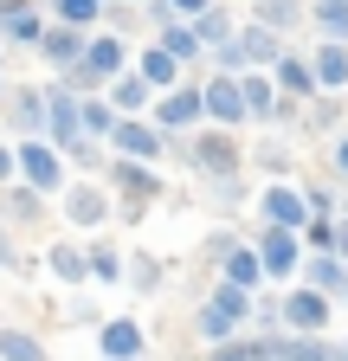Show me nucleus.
<instances>
[{"mask_svg":"<svg viewBox=\"0 0 348 361\" xmlns=\"http://www.w3.org/2000/svg\"><path fill=\"white\" fill-rule=\"evenodd\" d=\"M110 188H104V180H71V188L58 194V213L77 226V233H104V226H110Z\"/></svg>","mask_w":348,"mask_h":361,"instance_id":"nucleus-12","label":"nucleus"},{"mask_svg":"<svg viewBox=\"0 0 348 361\" xmlns=\"http://www.w3.org/2000/svg\"><path fill=\"white\" fill-rule=\"evenodd\" d=\"M303 245H310L316 258H323V252H335V219H310V226H303Z\"/></svg>","mask_w":348,"mask_h":361,"instance_id":"nucleus-41","label":"nucleus"},{"mask_svg":"<svg viewBox=\"0 0 348 361\" xmlns=\"http://www.w3.org/2000/svg\"><path fill=\"white\" fill-rule=\"evenodd\" d=\"M258 258H265V284H290L303 278V258H310V245H303V233H278V226H258Z\"/></svg>","mask_w":348,"mask_h":361,"instance_id":"nucleus-9","label":"nucleus"},{"mask_svg":"<svg viewBox=\"0 0 348 361\" xmlns=\"http://www.w3.org/2000/svg\"><path fill=\"white\" fill-rule=\"evenodd\" d=\"M335 336H284V348H278V361H335Z\"/></svg>","mask_w":348,"mask_h":361,"instance_id":"nucleus-38","label":"nucleus"},{"mask_svg":"<svg viewBox=\"0 0 348 361\" xmlns=\"http://www.w3.org/2000/svg\"><path fill=\"white\" fill-rule=\"evenodd\" d=\"M194 32H200V45H206V59H213V52H226V45L239 39V26H232V13H226V7L200 13V20H194Z\"/></svg>","mask_w":348,"mask_h":361,"instance_id":"nucleus-36","label":"nucleus"},{"mask_svg":"<svg viewBox=\"0 0 348 361\" xmlns=\"http://www.w3.org/2000/svg\"><path fill=\"white\" fill-rule=\"evenodd\" d=\"M84 264H91V284H110V290L129 278V252H123L116 239H104V233L84 239Z\"/></svg>","mask_w":348,"mask_h":361,"instance_id":"nucleus-19","label":"nucleus"},{"mask_svg":"<svg viewBox=\"0 0 348 361\" xmlns=\"http://www.w3.org/2000/svg\"><path fill=\"white\" fill-rule=\"evenodd\" d=\"M77 97H84V90H77V84H65V78H58V84H46V142H52L65 161H71L84 142H91V135H84V110H77Z\"/></svg>","mask_w":348,"mask_h":361,"instance_id":"nucleus-3","label":"nucleus"},{"mask_svg":"<svg viewBox=\"0 0 348 361\" xmlns=\"http://www.w3.org/2000/svg\"><path fill=\"white\" fill-rule=\"evenodd\" d=\"M155 45H161V52H168L174 65H181V71H194V65H206V45H200V32H194L187 20H168V26L155 32Z\"/></svg>","mask_w":348,"mask_h":361,"instance_id":"nucleus-27","label":"nucleus"},{"mask_svg":"<svg viewBox=\"0 0 348 361\" xmlns=\"http://www.w3.org/2000/svg\"><path fill=\"white\" fill-rule=\"evenodd\" d=\"M342 219H348V194H342Z\"/></svg>","mask_w":348,"mask_h":361,"instance_id":"nucleus-53","label":"nucleus"},{"mask_svg":"<svg viewBox=\"0 0 348 361\" xmlns=\"http://www.w3.org/2000/svg\"><path fill=\"white\" fill-rule=\"evenodd\" d=\"M20 7H32V0H0V26H7V20H13Z\"/></svg>","mask_w":348,"mask_h":361,"instance_id":"nucleus-49","label":"nucleus"},{"mask_svg":"<svg viewBox=\"0 0 348 361\" xmlns=\"http://www.w3.org/2000/svg\"><path fill=\"white\" fill-rule=\"evenodd\" d=\"M310 71L323 97H348V45L335 39H310Z\"/></svg>","mask_w":348,"mask_h":361,"instance_id":"nucleus-17","label":"nucleus"},{"mask_svg":"<svg viewBox=\"0 0 348 361\" xmlns=\"http://www.w3.org/2000/svg\"><path fill=\"white\" fill-rule=\"evenodd\" d=\"M206 200L220 207V213H232V207H245V174H226V180H206Z\"/></svg>","mask_w":348,"mask_h":361,"instance_id":"nucleus-40","label":"nucleus"},{"mask_svg":"<svg viewBox=\"0 0 348 361\" xmlns=\"http://www.w3.org/2000/svg\"><path fill=\"white\" fill-rule=\"evenodd\" d=\"M284 336H232L220 348H206V361H278Z\"/></svg>","mask_w":348,"mask_h":361,"instance_id":"nucleus-31","label":"nucleus"},{"mask_svg":"<svg viewBox=\"0 0 348 361\" xmlns=\"http://www.w3.org/2000/svg\"><path fill=\"white\" fill-rule=\"evenodd\" d=\"M104 97H110V110H116V116H155V90L136 78V65H129V71L104 90Z\"/></svg>","mask_w":348,"mask_h":361,"instance_id":"nucleus-29","label":"nucleus"},{"mask_svg":"<svg viewBox=\"0 0 348 361\" xmlns=\"http://www.w3.org/2000/svg\"><path fill=\"white\" fill-rule=\"evenodd\" d=\"M77 110H84V135H91L97 149H110V135H116V123H123V116L110 110V97H104V90H84Z\"/></svg>","mask_w":348,"mask_h":361,"instance_id":"nucleus-32","label":"nucleus"},{"mask_svg":"<svg viewBox=\"0 0 348 361\" xmlns=\"http://www.w3.org/2000/svg\"><path fill=\"white\" fill-rule=\"evenodd\" d=\"M0 361H52V348L39 342L32 329H13V323H0Z\"/></svg>","mask_w":348,"mask_h":361,"instance_id":"nucleus-35","label":"nucleus"},{"mask_svg":"<svg viewBox=\"0 0 348 361\" xmlns=\"http://www.w3.org/2000/svg\"><path fill=\"white\" fill-rule=\"evenodd\" d=\"M104 188L123 200V213H149L161 194H168V180H161V168H142V161H104Z\"/></svg>","mask_w":348,"mask_h":361,"instance_id":"nucleus-4","label":"nucleus"},{"mask_svg":"<svg viewBox=\"0 0 348 361\" xmlns=\"http://www.w3.org/2000/svg\"><path fill=\"white\" fill-rule=\"evenodd\" d=\"M251 316H258V297H251V290L213 278V290H206V297H200V310H194V329H200V342H206V348H220V342L245 336Z\"/></svg>","mask_w":348,"mask_h":361,"instance_id":"nucleus-1","label":"nucleus"},{"mask_svg":"<svg viewBox=\"0 0 348 361\" xmlns=\"http://www.w3.org/2000/svg\"><path fill=\"white\" fill-rule=\"evenodd\" d=\"M258 226H278V233H303L310 226V200H303L297 180H265L258 188Z\"/></svg>","mask_w":348,"mask_h":361,"instance_id":"nucleus-11","label":"nucleus"},{"mask_svg":"<svg viewBox=\"0 0 348 361\" xmlns=\"http://www.w3.org/2000/svg\"><path fill=\"white\" fill-rule=\"evenodd\" d=\"M335 258L348 264V219H335Z\"/></svg>","mask_w":348,"mask_h":361,"instance_id":"nucleus-48","label":"nucleus"},{"mask_svg":"<svg viewBox=\"0 0 348 361\" xmlns=\"http://www.w3.org/2000/svg\"><path fill=\"white\" fill-rule=\"evenodd\" d=\"M0 271H20V245H13V226L0 219Z\"/></svg>","mask_w":348,"mask_h":361,"instance_id":"nucleus-46","label":"nucleus"},{"mask_svg":"<svg viewBox=\"0 0 348 361\" xmlns=\"http://www.w3.org/2000/svg\"><path fill=\"white\" fill-rule=\"evenodd\" d=\"M310 32L348 45V0H310Z\"/></svg>","mask_w":348,"mask_h":361,"instance_id":"nucleus-34","label":"nucleus"},{"mask_svg":"<svg viewBox=\"0 0 348 361\" xmlns=\"http://www.w3.org/2000/svg\"><path fill=\"white\" fill-rule=\"evenodd\" d=\"M290 52V39H278V32H265V26H239V59H245V71H278V59Z\"/></svg>","mask_w":348,"mask_h":361,"instance_id":"nucleus-21","label":"nucleus"},{"mask_svg":"<svg viewBox=\"0 0 348 361\" xmlns=\"http://www.w3.org/2000/svg\"><path fill=\"white\" fill-rule=\"evenodd\" d=\"M110 7H149V0H110Z\"/></svg>","mask_w":348,"mask_h":361,"instance_id":"nucleus-51","label":"nucleus"},{"mask_svg":"<svg viewBox=\"0 0 348 361\" xmlns=\"http://www.w3.org/2000/svg\"><path fill=\"white\" fill-rule=\"evenodd\" d=\"M84 45H91V32H71V26H52L46 39H39V59H46L58 78H77L84 65Z\"/></svg>","mask_w":348,"mask_h":361,"instance_id":"nucleus-18","label":"nucleus"},{"mask_svg":"<svg viewBox=\"0 0 348 361\" xmlns=\"http://www.w3.org/2000/svg\"><path fill=\"white\" fill-rule=\"evenodd\" d=\"M335 361H348V342H342V348H335Z\"/></svg>","mask_w":348,"mask_h":361,"instance_id":"nucleus-52","label":"nucleus"},{"mask_svg":"<svg viewBox=\"0 0 348 361\" xmlns=\"http://www.w3.org/2000/svg\"><path fill=\"white\" fill-rule=\"evenodd\" d=\"M200 97H206V129H245L251 116H245V97H239V78H220V71H206V84H200Z\"/></svg>","mask_w":348,"mask_h":361,"instance_id":"nucleus-15","label":"nucleus"},{"mask_svg":"<svg viewBox=\"0 0 348 361\" xmlns=\"http://www.w3.org/2000/svg\"><path fill=\"white\" fill-rule=\"evenodd\" d=\"M239 97H245V116L251 123H278L284 116V97H278V78L271 71H245L239 78Z\"/></svg>","mask_w":348,"mask_h":361,"instance_id":"nucleus-22","label":"nucleus"},{"mask_svg":"<svg viewBox=\"0 0 348 361\" xmlns=\"http://www.w3.org/2000/svg\"><path fill=\"white\" fill-rule=\"evenodd\" d=\"M168 142H174V135H161L149 116H123V123H116V135H110V155H116V161L161 168V161H168Z\"/></svg>","mask_w":348,"mask_h":361,"instance_id":"nucleus-8","label":"nucleus"},{"mask_svg":"<svg viewBox=\"0 0 348 361\" xmlns=\"http://www.w3.org/2000/svg\"><path fill=\"white\" fill-rule=\"evenodd\" d=\"M136 78H142V84L155 90V97H168V90H181V84H187V71H181V65H174V59L161 52V45H155V39L142 45V52H136Z\"/></svg>","mask_w":348,"mask_h":361,"instance_id":"nucleus-23","label":"nucleus"},{"mask_svg":"<svg viewBox=\"0 0 348 361\" xmlns=\"http://www.w3.org/2000/svg\"><path fill=\"white\" fill-rule=\"evenodd\" d=\"M251 26L290 39L297 26H310V0H251ZM290 45H297V39H290Z\"/></svg>","mask_w":348,"mask_h":361,"instance_id":"nucleus-20","label":"nucleus"},{"mask_svg":"<svg viewBox=\"0 0 348 361\" xmlns=\"http://www.w3.org/2000/svg\"><path fill=\"white\" fill-rule=\"evenodd\" d=\"M303 284H310V290H323L329 303H348V264L335 258V252H310V258H303Z\"/></svg>","mask_w":348,"mask_h":361,"instance_id":"nucleus-26","label":"nucleus"},{"mask_svg":"<svg viewBox=\"0 0 348 361\" xmlns=\"http://www.w3.org/2000/svg\"><path fill=\"white\" fill-rule=\"evenodd\" d=\"M129 65H136V52H129V39H123V32H91L77 78H65V84H77V90H110Z\"/></svg>","mask_w":348,"mask_h":361,"instance_id":"nucleus-2","label":"nucleus"},{"mask_svg":"<svg viewBox=\"0 0 348 361\" xmlns=\"http://www.w3.org/2000/svg\"><path fill=\"white\" fill-rule=\"evenodd\" d=\"M52 32V13H46V0H32V7H20L7 26H0V45H20V52H39V39Z\"/></svg>","mask_w":348,"mask_h":361,"instance_id":"nucleus-24","label":"nucleus"},{"mask_svg":"<svg viewBox=\"0 0 348 361\" xmlns=\"http://www.w3.org/2000/svg\"><path fill=\"white\" fill-rule=\"evenodd\" d=\"M161 7H168L174 20H187V26H194L200 13H213V7H220V0H161Z\"/></svg>","mask_w":348,"mask_h":361,"instance_id":"nucleus-43","label":"nucleus"},{"mask_svg":"<svg viewBox=\"0 0 348 361\" xmlns=\"http://www.w3.org/2000/svg\"><path fill=\"white\" fill-rule=\"evenodd\" d=\"M104 7H110V0H104Z\"/></svg>","mask_w":348,"mask_h":361,"instance_id":"nucleus-55","label":"nucleus"},{"mask_svg":"<svg viewBox=\"0 0 348 361\" xmlns=\"http://www.w3.org/2000/svg\"><path fill=\"white\" fill-rule=\"evenodd\" d=\"M278 323H284V336H329L335 303H329L323 290H310V284H290V290L278 297Z\"/></svg>","mask_w":348,"mask_h":361,"instance_id":"nucleus-7","label":"nucleus"},{"mask_svg":"<svg viewBox=\"0 0 348 361\" xmlns=\"http://www.w3.org/2000/svg\"><path fill=\"white\" fill-rule=\"evenodd\" d=\"M329 168H335V180H348V129L329 142Z\"/></svg>","mask_w":348,"mask_h":361,"instance_id":"nucleus-47","label":"nucleus"},{"mask_svg":"<svg viewBox=\"0 0 348 361\" xmlns=\"http://www.w3.org/2000/svg\"><path fill=\"white\" fill-rule=\"evenodd\" d=\"M187 168L200 180H226V174H245V149L232 129H200V135H187Z\"/></svg>","mask_w":348,"mask_h":361,"instance_id":"nucleus-5","label":"nucleus"},{"mask_svg":"<svg viewBox=\"0 0 348 361\" xmlns=\"http://www.w3.org/2000/svg\"><path fill=\"white\" fill-rule=\"evenodd\" d=\"M271 78H278V97H284V104H297V110L323 97V90H316V71H310V45H290V52L278 59V71H271Z\"/></svg>","mask_w":348,"mask_h":361,"instance_id":"nucleus-16","label":"nucleus"},{"mask_svg":"<svg viewBox=\"0 0 348 361\" xmlns=\"http://www.w3.org/2000/svg\"><path fill=\"white\" fill-rule=\"evenodd\" d=\"M46 213H52V200H46V194H32L26 180H13V188L0 194V219H7L13 233H20V226H46Z\"/></svg>","mask_w":348,"mask_h":361,"instance_id":"nucleus-25","label":"nucleus"},{"mask_svg":"<svg viewBox=\"0 0 348 361\" xmlns=\"http://www.w3.org/2000/svg\"><path fill=\"white\" fill-rule=\"evenodd\" d=\"M97 361H149L142 316H104L97 323Z\"/></svg>","mask_w":348,"mask_h":361,"instance_id":"nucleus-13","label":"nucleus"},{"mask_svg":"<svg viewBox=\"0 0 348 361\" xmlns=\"http://www.w3.org/2000/svg\"><path fill=\"white\" fill-rule=\"evenodd\" d=\"M251 161H258V168H265L271 180H290V155H284V149H258Z\"/></svg>","mask_w":348,"mask_h":361,"instance_id":"nucleus-45","label":"nucleus"},{"mask_svg":"<svg viewBox=\"0 0 348 361\" xmlns=\"http://www.w3.org/2000/svg\"><path fill=\"white\" fill-rule=\"evenodd\" d=\"M20 180V155H13V135H0V194Z\"/></svg>","mask_w":348,"mask_h":361,"instance_id":"nucleus-44","label":"nucleus"},{"mask_svg":"<svg viewBox=\"0 0 348 361\" xmlns=\"http://www.w3.org/2000/svg\"><path fill=\"white\" fill-rule=\"evenodd\" d=\"M52 26H71V32H104V0H46Z\"/></svg>","mask_w":348,"mask_h":361,"instance_id":"nucleus-30","label":"nucleus"},{"mask_svg":"<svg viewBox=\"0 0 348 361\" xmlns=\"http://www.w3.org/2000/svg\"><path fill=\"white\" fill-rule=\"evenodd\" d=\"M239 245H245V239H239V233H226V226H220V233H206V264H226Z\"/></svg>","mask_w":348,"mask_h":361,"instance_id":"nucleus-42","label":"nucleus"},{"mask_svg":"<svg viewBox=\"0 0 348 361\" xmlns=\"http://www.w3.org/2000/svg\"><path fill=\"white\" fill-rule=\"evenodd\" d=\"M161 135H200L206 129V97H200V84L187 78L181 90H168V97H155V116H149Z\"/></svg>","mask_w":348,"mask_h":361,"instance_id":"nucleus-10","label":"nucleus"},{"mask_svg":"<svg viewBox=\"0 0 348 361\" xmlns=\"http://www.w3.org/2000/svg\"><path fill=\"white\" fill-rule=\"evenodd\" d=\"M7 135L13 142H39L46 135V84H13V97H7Z\"/></svg>","mask_w":348,"mask_h":361,"instance_id":"nucleus-14","label":"nucleus"},{"mask_svg":"<svg viewBox=\"0 0 348 361\" xmlns=\"http://www.w3.org/2000/svg\"><path fill=\"white\" fill-rule=\"evenodd\" d=\"M46 271H52L58 284L84 290V284H91V264H84V239H58V245H46Z\"/></svg>","mask_w":348,"mask_h":361,"instance_id":"nucleus-28","label":"nucleus"},{"mask_svg":"<svg viewBox=\"0 0 348 361\" xmlns=\"http://www.w3.org/2000/svg\"><path fill=\"white\" fill-rule=\"evenodd\" d=\"M342 97H316V104H303V129H310V135H329V142H335V135H342Z\"/></svg>","mask_w":348,"mask_h":361,"instance_id":"nucleus-37","label":"nucleus"},{"mask_svg":"<svg viewBox=\"0 0 348 361\" xmlns=\"http://www.w3.org/2000/svg\"><path fill=\"white\" fill-rule=\"evenodd\" d=\"M155 284H161V264H155V252H142V245H136V252H129V290L149 297Z\"/></svg>","mask_w":348,"mask_h":361,"instance_id":"nucleus-39","label":"nucleus"},{"mask_svg":"<svg viewBox=\"0 0 348 361\" xmlns=\"http://www.w3.org/2000/svg\"><path fill=\"white\" fill-rule=\"evenodd\" d=\"M13 155H20V180L32 194H46V200H58L65 188H71V161L39 135V142H13Z\"/></svg>","mask_w":348,"mask_h":361,"instance_id":"nucleus-6","label":"nucleus"},{"mask_svg":"<svg viewBox=\"0 0 348 361\" xmlns=\"http://www.w3.org/2000/svg\"><path fill=\"white\" fill-rule=\"evenodd\" d=\"M220 284H239V290H265V258H258V245H239L226 264H220Z\"/></svg>","mask_w":348,"mask_h":361,"instance_id":"nucleus-33","label":"nucleus"},{"mask_svg":"<svg viewBox=\"0 0 348 361\" xmlns=\"http://www.w3.org/2000/svg\"><path fill=\"white\" fill-rule=\"evenodd\" d=\"M7 97H13V84H7V65H0V110H7Z\"/></svg>","mask_w":348,"mask_h":361,"instance_id":"nucleus-50","label":"nucleus"},{"mask_svg":"<svg viewBox=\"0 0 348 361\" xmlns=\"http://www.w3.org/2000/svg\"><path fill=\"white\" fill-rule=\"evenodd\" d=\"M0 65H7V45H0Z\"/></svg>","mask_w":348,"mask_h":361,"instance_id":"nucleus-54","label":"nucleus"}]
</instances>
